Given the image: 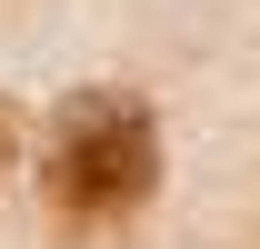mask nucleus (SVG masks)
I'll use <instances>...</instances> for the list:
<instances>
[{
  "instance_id": "nucleus-1",
  "label": "nucleus",
  "mask_w": 260,
  "mask_h": 249,
  "mask_svg": "<svg viewBox=\"0 0 260 249\" xmlns=\"http://www.w3.org/2000/svg\"><path fill=\"white\" fill-rule=\"evenodd\" d=\"M160 180V130L130 90H80L60 100V120H50V219L60 229H120L140 199Z\"/></svg>"
},
{
  "instance_id": "nucleus-2",
  "label": "nucleus",
  "mask_w": 260,
  "mask_h": 249,
  "mask_svg": "<svg viewBox=\"0 0 260 249\" xmlns=\"http://www.w3.org/2000/svg\"><path fill=\"white\" fill-rule=\"evenodd\" d=\"M0 180H10V110H0Z\"/></svg>"
}]
</instances>
